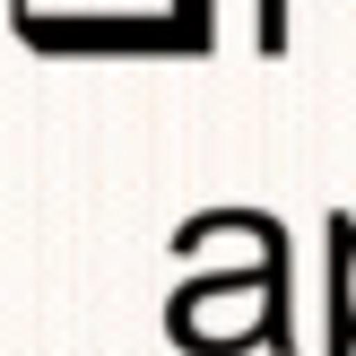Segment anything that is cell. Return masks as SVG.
Wrapping results in <instances>:
<instances>
[{
	"label": "cell",
	"instance_id": "obj_1",
	"mask_svg": "<svg viewBox=\"0 0 356 356\" xmlns=\"http://www.w3.org/2000/svg\"><path fill=\"white\" fill-rule=\"evenodd\" d=\"M330 356H356V218H330Z\"/></svg>",
	"mask_w": 356,
	"mask_h": 356
}]
</instances>
